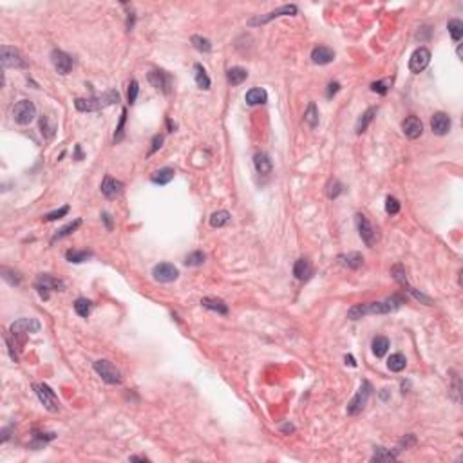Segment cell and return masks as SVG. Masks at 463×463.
I'll return each mask as SVG.
<instances>
[{"instance_id":"cell-10","label":"cell","mask_w":463,"mask_h":463,"mask_svg":"<svg viewBox=\"0 0 463 463\" xmlns=\"http://www.w3.org/2000/svg\"><path fill=\"white\" fill-rule=\"evenodd\" d=\"M297 13H299V9H297V6H293V4H290V6H280L279 9H275V11L268 13V15H259V17L251 18L250 26H259V24H266L270 22V20H274V18H279V17H295Z\"/></svg>"},{"instance_id":"cell-4","label":"cell","mask_w":463,"mask_h":463,"mask_svg":"<svg viewBox=\"0 0 463 463\" xmlns=\"http://www.w3.org/2000/svg\"><path fill=\"white\" fill-rule=\"evenodd\" d=\"M34 288H36V291L40 293V297L42 299H49V291H62L65 286H63V282H62L60 279H55V277H51V275L47 274H42L36 277V280H34Z\"/></svg>"},{"instance_id":"cell-17","label":"cell","mask_w":463,"mask_h":463,"mask_svg":"<svg viewBox=\"0 0 463 463\" xmlns=\"http://www.w3.org/2000/svg\"><path fill=\"white\" fill-rule=\"evenodd\" d=\"M402 130L409 140H416V138H420L422 132H424V125H422V122H420V118L407 116L402 123Z\"/></svg>"},{"instance_id":"cell-13","label":"cell","mask_w":463,"mask_h":463,"mask_svg":"<svg viewBox=\"0 0 463 463\" xmlns=\"http://www.w3.org/2000/svg\"><path fill=\"white\" fill-rule=\"evenodd\" d=\"M51 60H53V65H55V69L60 74L65 76V74L71 73V69H73V56L71 55H67V53H63L60 49H55L51 53Z\"/></svg>"},{"instance_id":"cell-33","label":"cell","mask_w":463,"mask_h":463,"mask_svg":"<svg viewBox=\"0 0 463 463\" xmlns=\"http://www.w3.org/2000/svg\"><path fill=\"white\" fill-rule=\"evenodd\" d=\"M304 122H306L311 128H315L318 125V109L313 101L308 105L306 112H304Z\"/></svg>"},{"instance_id":"cell-6","label":"cell","mask_w":463,"mask_h":463,"mask_svg":"<svg viewBox=\"0 0 463 463\" xmlns=\"http://www.w3.org/2000/svg\"><path fill=\"white\" fill-rule=\"evenodd\" d=\"M94 371L100 374L101 380L107 382V384H122V373L109 360H96Z\"/></svg>"},{"instance_id":"cell-20","label":"cell","mask_w":463,"mask_h":463,"mask_svg":"<svg viewBox=\"0 0 463 463\" xmlns=\"http://www.w3.org/2000/svg\"><path fill=\"white\" fill-rule=\"evenodd\" d=\"M293 275H295L299 280H308L311 279L313 275V268H311V262L308 259H299L293 266Z\"/></svg>"},{"instance_id":"cell-35","label":"cell","mask_w":463,"mask_h":463,"mask_svg":"<svg viewBox=\"0 0 463 463\" xmlns=\"http://www.w3.org/2000/svg\"><path fill=\"white\" fill-rule=\"evenodd\" d=\"M393 460H396V454L384 449V447H378L373 456H371V462H393Z\"/></svg>"},{"instance_id":"cell-1","label":"cell","mask_w":463,"mask_h":463,"mask_svg":"<svg viewBox=\"0 0 463 463\" xmlns=\"http://www.w3.org/2000/svg\"><path fill=\"white\" fill-rule=\"evenodd\" d=\"M403 297L395 295L387 299L384 302H369V304H358V306H353L349 311H347V317L351 320H358V318L366 317V315H380V313H391L396 311L398 308L403 304Z\"/></svg>"},{"instance_id":"cell-30","label":"cell","mask_w":463,"mask_h":463,"mask_svg":"<svg viewBox=\"0 0 463 463\" xmlns=\"http://www.w3.org/2000/svg\"><path fill=\"white\" fill-rule=\"evenodd\" d=\"M447 29H449V33H451L452 40L454 42H460L463 36V22L462 20H458V18H452V20H449L447 22Z\"/></svg>"},{"instance_id":"cell-12","label":"cell","mask_w":463,"mask_h":463,"mask_svg":"<svg viewBox=\"0 0 463 463\" xmlns=\"http://www.w3.org/2000/svg\"><path fill=\"white\" fill-rule=\"evenodd\" d=\"M9 331H11L13 337L26 335V333H38L40 322L36 320V318H18L17 322L11 324Z\"/></svg>"},{"instance_id":"cell-18","label":"cell","mask_w":463,"mask_h":463,"mask_svg":"<svg viewBox=\"0 0 463 463\" xmlns=\"http://www.w3.org/2000/svg\"><path fill=\"white\" fill-rule=\"evenodd\" d=\"M311 60L313 63H318V65H328L335 60V51L326 47V45H317L311 51Z\"/></svg>"},{"instance_id":"cell-23","label":"cell","mask_w":463,"mask_h":463,"mask_svg":"<svg viewBox=\"0 0 463 463\" xmlns=\"http://www.w3.org/2000/svg\"><path fill=\"white\" fill-rule=\"evenodd\" d=\"M194 76H195V84H197V87L199 89H203V91H208L210 89V78H208V74H207V71H205V67H203L201 63H195L194 65Z\"/></svg>"},{"instance_id":"cell-5","label":"cell","mask_w":463,"mask_h":463,"mask_svg":"<svg viewBox=\"0 0 463 463\" xmlns=\"http://www.w3.org/2000/svg\"><path fill=\"white\" fill-rule=\"evenodd\" d=\"M33 389H34V393H36V396L40 398V402L44 403V407L47 409V411H51V413H56V411L60 409V402H58V398H56L55 391L51 389L49 385L34 384Z\"/></svg>"},{"instance_id":"cell-27","label":"cell","mask_w":463,"mask_h":463,"mask_svg":"<svg viewBox=\"0 0 463 463\" xmlns=\"http://www.w3.org/2000/svg\"><path fill=\"white\" fill-rule=\"evenodd\" d=\"M339 261H340L344 266H347V268L357 270L364 264V257L360 255V253H357V251H351V253H347V255H340Z\"/></svg>"},{"instance_id":"cell-51","label":"cell","mask_w":463,"mask_h":463,"mask_svg":"<svg viewBox=\"0 0 463 463\" xmlns=\"http://www.w3.org/2000/svg\"><path fill=\"white\" fill-rule=\"evenodd\" d=\"M161 143H163V136L161 134H157V136H154V140H152V147H151V152L149 154H154V152L161 147Z\"/></svg>"},{"instance_id":"cell-36","label":"cell","mask_w":463,"mask_h":463,"mask_svg":"<svg viewBox=\"0 0 463 463\" xmlns=\"http://www.w3.org/2000/svg\"><path fill=\"white\" fill-rule=\"evenodd\" d=\"M91 309H93V304H91V301H87V299H78V301L74 302V311L78 313L80 317L87 318Z\"/></svg>"},{"instance_id":"cell-46","label":"cell","mask_w":463,"mask_h":463,"mask_svg":"<svg viewBox=\"0 0 463 463\" xmlns=\"http://www.w3.org/2000/svg\"><path fill=\"white\" fill-rule=\"evenodd\" d=\"M125 120H127V109H123V111H122V118H120V125H118V128H116V134H114V143H118V141H122V138H123V127H125Z\"/></svg>"},{"instance_id":"cell-55","label":"cell","mask_w":463,"mask_h":463,"mask_svg":"<svg viewBox=\"0 0 463 463\" xmlns=\"http://www.w3.org/2000/svg\"><path fill=\"white\" fill-rule=\"evenodd\" d=\"M167 125H168V128H170V132H174V128H176V125H174L170 120H167Z\"/></svg>"},{"instance_id":"cell-34","label":"cell","mask_w":463,"mask_h":463,"mask_svg":"<svg viewBox=\"0 0 463 463\" xmlns=\"http://www.w3.org/2000/svg\"><path fill=\"white\" fill-rule=\"evenodd\" d=\"M91 257H93L91 251H82V250H69L67 253H65V259H67L69 262H74V264H80V262L87 261Z\"/></svg>"},{"instance_id":"cell-29","label":"cell","mask_w":463,"mask_h":463,"mask_svg":"<svg viewBox=\"0 0 463 463\" xmlns=\"http://www.w3.org/2000/svg\"><path fill=\"white\" fill-rule=\"evenodd\" d=\"M226 78H228V82L232 85H241L248 78V73H246V69H243V67H232V69H228Z\"/></svg>"},{"instance_id":"cell-21","label":"cell","mask_w":463,"mask_h":463,"mask_svg":"<svg viewBox=\"0 0 463 463\" xmlns=\"http://www.w3.org/2000/svg\"><path fill=\"white\" fill-rule=\"evenodd\" d=\"M253 165H255V170L259 174H270L272 172V168H274V163H272V159H270V156L266 154V152H259V154H255V157H253Z\"/></svg>"},{"instance_id":"cell-2","label":"cell","mask_w":463,"mask_h":463,"mask_svg":"<svg viewBox=\"0 0 463 463\" xmlns=\"http://www.w3.org/2000/svg\"><path fill=\"white\" fill-rule=\"evenodd\" d=\"M118 101H120V93L118 91H109V93L96 96V98H76L74 100V107L80 112H93L100 111L103 107L112 105V103H118Z\"/></svg>"},{"instance_id":"cell-43","label":"cell","mask_w":463,"mask_h":463,"mask_svg":"<svg viewBox=\"0 0 463 463\" xmlns=\"http://www.w3.org/2000/svg\"><path fill=\"white\" fill-rule=\"evenodd\" d=\"M385 212L391 214V216H395V214L400 212V203H398V199L396 197H387L385 199Z\"/></svg>"},{"instance_id":"cell-25","label":"cell","mask_w":463,"mask_h":463,"mask_svg":"<svg viewBox=\"0 0 463 463\" xmlns=\"http://www.w3.org/2000/svg\"><path fill=\"white\" fill-rule=\"evenodd\" d=\"M376 112H378V109H376V107H369L368 111L364 112L362 118H360V120H358V123H357V134H362V132H366V130H368L369 123L374 120Z\"/></svg>"},{"instance_id":"cell-39","label":"cell","mask_w":463,"mask_h":463,"mask_svg":"<svg viewBox=\"0 0 463 463\" xmlns=\"http://www.w3.org/2000/svg\"><path fill=\"white\" fill-rule=\"evenodd\" d=\"M80 224H82V221H80V219H76L74 223H69L67 226H63V228H62V230H58V234H55V237H53V239H51V241L55 243L56 239H62V237H65V235H71V234H73V232H74V230L78 228Z\"/></svg>"},{"instance_id":"cell-8","label":"cell","mask_w":463,"mask_h":463,"mask_svg":"<svg viewBox=\"0 0 463 463\" xmlns=\"http://www.w3.org/2000/svg\"><path fill=\"white\" fill-rule=\"evenodd\" d=\"M0 53H2V65H4V69H9V67L18 69V67H26V65H28V62L24 60L22 53L18 49H15V47L2 45Z\"/></svg>"},{"instance_id":"cell-38","label":"cell","mask_w":463,"mask_h":463,"mask_svg":"<svg viewBox=\"0 0 463 463\" xmlns=\"http://www.w3.org/2000/svg\"><path fill=\"white\" fill-rule=\"evenodd\" d=\"M40 128H42V134H44L45 140H51V138L55 136L56 127H55V125H51V123H49V118H47V116H42V118H40Z\"/></svg>"},{"instance_id":"cell-15","label":"cell","mask_w":463,"mask_h":463,"mask_svg":"<svg viewBox=\"0 0 463 463\" xmlns=\"http://www.w3.org/2000/svg\"><path fill=\"white\" fill-rule=\"evenodd\" d=\"M149 82L152 84V87H156L157 91H161V93H165V94L170 93L172 78H170L165 71H157V69L151 71V73H149Z\"/></svg>"},{"instance_id":"cell-31","label":"cell","mask_w":463,"mask_h":463,"mask_svg":"<svg viewBox=\"0 0 463 463\" xmlns=\"http://www.w3.org/2000/svg\"><path fill=\"white\" fill-rule=\"evenodd\" d=\"M230 212H226V210H219V212H214L212 216H210V224H212L214 228H221V226H224V224L230 223Z\"/></svg>"},{"instance_id":"cell-9","label":"cell","mask_w":463,"mask_h":463,"mask_svg":"<svg viewBox=\"0 0 463 463\" xmlns=\"http://www.w3.org/2000/svg\"><path fill=\"white\" fill-rule=\"evenodd\" d=\"M431 62V51L427 47H418L409 58V71L414 74L422 73Z\"/></svg>"},{"instance_id":"cell-44","label":"cell","mask_w":463,"mask_h":463,"mask_svg":"<svg viewBox=\"0 0 463 463\" xmlns=\"http://www.w3.org/2000/svg\"><path fill=\"white\" fill-rule=\"evenodd\" d=\"M138 93H140V84H138L136 80H132V82H130V85H128V93H127V98H128V103H130V105H134V103H136Z\"/></svg>"},{"instance_id":"cell-22","label":"cell","mask_w":463,"mask_h":463,"mask_svg":"<svg viewBox=\"0 0 463 463\" xmlns=\"http://www.w3.org/2000/svg\"><path fill=\"white\" fill-rule=\"evenodd\" d=\"M174 168H170V167H163V168H159V170H156V172L152 174V183H156V185H168L170 181L174 179Z\"/></svg>"},{"instance_id":"cell-37","label":"cell","mask_w":463,"mask_h":463,"mask_svg":"<svg viewBox=\"0 0 463 463\" xmlns=\"http://www.w3.org/2000/svg\"><path fill=\"white\" fill-rule=\"evenodd\" d=\"M205 259H207V255H205L203 251H192V253H188V255L185 257V264H186V266H201L203 262H205Z\"/></svg>"},{"instance_id":"cell-42","label":"cell","mask_w":463,"mask_h":463,"mask_svg":"<svg viewBox=\"0 0 463 463\" xmlns=\"http://www.w3.org/2000/svg\"><path fill=\"white\" fill-rule=\"evenodd\" d=\"M328 197L329 199H335V197H339V194L342 192V185L337 181V179H333V181H329L328 183Z\"/></svg>"},{"instance_id":"cell-48","label":"cell","mask_w":463,"mask_h":463,"mask_svg":"<svg viewBox=\"0 0 463 463\" xmlns=\"http://www.w3.org/2000/svg\"><path fill=\"white\" fill-rule=\"evenodd\" d=\"M414 443H416V438H414V434H407L405 438H402V440L398 441V449H396V452L403 451V449H409V447H413Z\"/></svg>"},{"instance_id":"cell-32","label":"cell","mask_w":463,"mask_h":463,"mask_svg":"<svg viewBox=\"0 0 463 463\" xmlns=\"http://www.w3.org/2000/svg\"><path fill=\"white\" fill-rule=\"evenodd\" d=\"M371 347H373V353L376 357H384L387 349H389V340L385 337H374Z\"/></svg>"},{"instance_id":"cell-54","label":"cell","mask_w":463,"mask_h":463,"mask_svg":"<svg viewBox=\"0 0 463 463\" xmlns=\"http://www.w3.org/2000/svg\"><path fill=\"white\" fill-rule=\"evenodd\" d=\"M346 364H349V366H353V368L357 366V362L353 360V357H346Z\"/></svg>"},{"instance_id":"cell-52","label":"cell","mask_w":463,"mask_h":463,"mask_svg":"<svg viewBox=\"0 0 463 463\" xmlns=\"http://www.w3.org/2000/svg\"><path fill=\"white\" fill-rule=\"evenodd\" d=\"M101 217H103V221H105L107 228L111 230V228H112V221H111V216H109V214H103V216H101Z\"/></svg>"},{"instance_id":"cell-49","label":"cell","mask_w":463,"mask_h":463,"mask_svg":"<svg viewBox=\"0 0 463 463\" xmlns=\"http://www.w3.org/2000/svg\"><path fill=\"white\" fill-rule=\"evenodd\" d=\"M387 80H382V82H373L371 84V91H374V93H378V94H385L387 93Z\"/></svg>"},{"instance_id":"cell-14","label":"cell","mask_w":463,"mask_h":463,"mask_svg":"<svg viewBox=\"0 0 463 463\" xmlns=\"http://www.w3.org/2000/svg\"><path fill=\"white\" fill-rule=\"evenodd\" d=\"M357 226H358V234H360L362 241L371 248V246L374 245V241H376V232H374V228L368 221V217L362 216V214H357Z\"/></svg>"},{"instance_id":"cell-16","label":"cell","mask_w":463,"mask_h":463,"mask_svg":"<svg viewBox=\"0 0 463 463\" xmlns=\"http://www.w3.org/2000/svg\"><path fill=\"white\" fill-rule=\"evenodd\" d=\"M451 118L447 116L445 112H436L434 116L431 118V128H432V132L438 136H445L449 134V130H451Z\"/></svg>"},{"instance_id":"cell-24","label":"cell","mask_w":463,"mask_h":463,"mask_svg":"<svg viewBox=\"0 0 463 463\" xmlns=\"http://www.w3.org/2000/svg\"><path fill=\"white\" fill-rule=\"evenodd\" d=\"M268 101V93L264 89H250L246 93V103L248 105H261Z\"/></svg>"},{"instance_id":"cell-41","label":"cell","mask_w":463,"mask_h":463,"mask_svg":"<svg viewBox=\"0 0 463 463\" xmlns=\"http://www.w3.org/2000/svg\"><path fill=\"white\" fill-rule=\"evenodd\" d=\"M2 279L7 280V282H9L11 286H18V284H20V275L15 274L13 270L6 268V266L2 268Z\"/></svg>"},{"instance_id":"cell-53","label":"cell","mask_w":463,"mask_h":463,"mask_svg":"<svg viewBox=\"0 0 463 463\" xmlns=\"http://www.w3.org/2000/svg\"><path fill=\"white\" fill-rule=\"evenodd\" d=\"M128 460H130V462H147L145 456H130Z\"/></svg>"},{"instance_id":"cell-40","label":"cell","mask_w":463,"mask_h":463,"mask_svg":"<svg viewBox=\"0 0 463 463\" xmlns=\"http://www.w3.org/2000/svg\"><path fill=\"white\" fill-rule=\"evenodd\" d=\"M192 45H194L197 51H201V53H208V51L212 49V44H210V40L203 38V36H192Z\"/></svg>"},{"instance_id":"cell-50","label":"cell","mask_w":463,"mask_h":463,"mask_svg":"<svg viewBox=\"0 0 463 463\" xmlns=\"http://www.w3.org/2000/svg\"><path fill=\"white\" fill-rule=\"evenodd\" d=\"M339 89H340V84L339 82H331V84L328 85V91H326V96L328 98H333V96L339 93Z\"/></svg>"},{"instance_id":"cell-26","label":"cell","mask_w":463,"mask_h":463,"mask_svg":"<svg viewBox=\"0 0 463 463\" xmlns=\"http://www.w3.org/2000/svg\"><path fill=\"white\" fill-rule=\"evenodd\" d=\"M201 304L207 309H212V311H217V313H221V315H226L228 313V306L224 304L221 299H214V297H205L201 301Z\"/></svg>"},{"instance_id":"cell-56","label":"cell","mask_w":463,"mask_h":463,"mask_svg":"<svg viewBox=\"0 0 463 463\" xmlns=\"http://www.w3.org/2000/svg\"><path fill=\"white\" fill-rule=\"evenodd\" d=\"M282 431H293V425H284V427H282Z\"/></svg>"},{"instance_id":"cell-3","label":"cell","mask_w":463,"mask_h":463,"mask_svg":"<svg viewBox=\"0 0 463 463\" xmlns=\"http://www.w3.org/2000/svg\"><path fill=\"white\" fill-rule=\"evenodd\" d=\"M36 116V107L33 101L29 100H20L17 105L13 107V120L18 125H29Z\"/></svg>"},{"instance_id":"cell-45","label":"cell","mask_w":463,"mask_h":463,"mask_svg":"<svg viewBox=\"0 0 463 463\" xmlns=\"http://www.w3.org/2000/svg\"><path fill=\"white\" fill-rule=\"evenodd\" d=\"M391 274H393V277H395V280H398L400 284L407 286V288H409L407 277H405V270H403L402 266H395V268L391 270Z\"/></svg>"},{"instance_id":"cell-19","label":"cell","mask_w":463,"mask_h":463,"mask_svg":"<svg viewBox=\"0 0 463 463\" xmlns=\"http://www.w3.org/2000/svg\"><path fill=\"white\" fill-rule=\"evenodd\" d=\"M123 183L118 181V179L111 178V176H105L103 178V183H101V194L105 197H116L118 194H122Z\"/></svg>"},{"instance_id":"cell-11","label":"cell","mask_w":463,"mask_h":463,"mask_svg":"<svg viewBox=\"0 0 463 463\" xmlns=\"http://www.w3.org/2000/svg\"><path fill=\"white\" fill-rule=\"evenodd\" d=\"M152 275L157 282H172L179 277V270L174 266V264H168V262H161V264H156L154 270H152Z\"/></svg>"},{"instance_id":"cell-7","label":"cell","mask_w":463,"mask_h":463,"mask_svg":"<svg viewBox=\"0 0 463 463\" xmlns=\"http://www.w3.org/2000/svg\"><path fill=\"white\" fill-rule=\"evenodd\" d=\"M369 396H371V384H369L368 380H364L362 385H360V389H358V393L355 395V398H353L351 402L347 403V414H358V413H360V411L366 407V403H368Z\"/></svg>"},{"instance_id":"cell-28","label":"cell","mask_w":463,"mask_h":463,"mask_svg":"<svg viewBox=\"0 0 463 463\" xmlns=\"http://www.w3.org/2000/svg\"><path fill=\"white\" fill-rule=\"evenodd\" d=\"M405 366H407V358L403 357L402 353H395V355H391L389 360H387V368H389L393 373H400V371H403Z\"/></svg>"},{"instance_id":"cell-47","label":"cell","mask_w":463,"mask_h":463,"mask_svg":"<svg viewBox=\"0 0 463 463\" xmlns=\"http://www.w3.org/2000/svg\"><path fill=\"white\" fill-rule=\"evenodd\" d=\"M67 214H69V207L65 205V207H62L60 210H55V212L47 214L44 217V221H56V219L63 217V216H67Z\"/></svg>"}]
</instances>
